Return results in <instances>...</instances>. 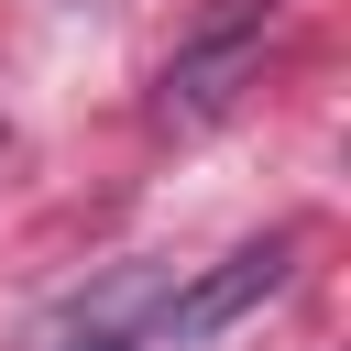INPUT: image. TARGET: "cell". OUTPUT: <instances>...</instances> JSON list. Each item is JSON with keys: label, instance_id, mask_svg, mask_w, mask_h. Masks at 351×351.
<instances>
[{"label": "cell", "instance_id": "cell-2", "mask_svg": "<svg viewBox=\"0 0 351 351\" xmlns=\"http://www.w3.org/2000/svg\"><path fill=\"white\" fill-rule=\"evenodd\" d=\"M285 252H296V241H252V252H230V263H219L197 296H176V307H165V329H176V340H197V329H230L252 296H274V285H285Z\"/></svg>", "mask_w": 351, "mask_h": 351}, {"label": "cell", "instance_id": "cell-1", "mask_svg": "<svg viewBox=\"0 0 351 351\" xmlns=\"http://www.w3.org/2000/svg\"><path fill=\"white\" fill-rule=\"evenodd\" d=\"M263 11H274V0H219V11L197 22V44H176V66H165V121L230 110V88H241L252 55H263Z\"/></svg>", "mask_w": 351, "mask_h": 351}, {"label": "cell", "instance_id": "cell-3", "mask_svg": "<svg viewBox=\"0 0 351 351\" xmlns=\"http://www.w3.org/2000/svg\"><path fill=\"white\" fill-rule=\"evenodd\" d=\"M66 351H121V340H110V329H88V340H66Z\"/></svg>", "mask_w": 351, "mask_h": 351}]
</instances>
